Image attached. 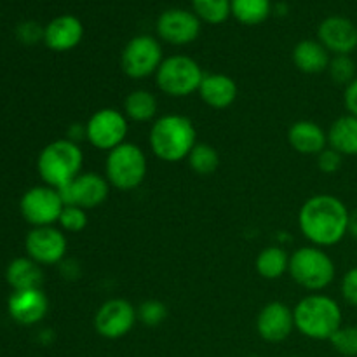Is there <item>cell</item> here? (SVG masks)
I'll use <instances>...</instances> for the list:
<instances>
[{
  "mask_svg": "<svg viewBox=\"0 0 357 357\" xmlns=\"http://www.w3.org/2000/svg\"><path fill=\"white\" fill-rule=\"evenodd\" d=\"M349 216L351 211L340 199L330 194H317L307 199L300 208V232L312 246H335L349 234Z\"/></svg>",
  "mask_w": 357,
  "mask_h": 357,
  "instance_id": "6da1fadb",
  "label": "cell"
},
{
  "mask_svg": "<svg viewBox=\"0 0 357 357\" xmlns=\"http://www.w3.org/2000/svg\"><path fill=\"white\" fill-rule=\"evenodd\" d=\"M197 145L194 122L180 114H167L155 119L150 129V149L164 162H180L187 159Z\"/></svg>",
  "mask_w": 357,
  "mask_h": 357,
  "instance_id": "7a4b0ae2",
  "label": "cell"
},
{
  "mask_svg": "<svg viewBox=\"0 0 357 357\" xmlns=\"http://www.w3.org/2000/svg\"><path fill=\"white\" fill-rule=\"evenodd\" d=\"M295 330L310 340H330L342 326V309L337 300L323 293H310L293 309Z\"/></svg>",
  "mask_w": 357,
  "mask_h": 357,
  "instance_id": "3957f363",
  "label": "cell"
},
{
  "mask_svg": "<svg viewBox=\"0 0 357 357\" xmlns=\"http://www.w3.org/2000/svg\"><path fill=\"white\" fill-rule=\"evenodd\" d=\"M82 164L84 153L80 146L63 138L42 149L37 159V171L44 185L61 190L82 173Z\"/></svg>",
  "mask_w": 357,
  "mask_h": 357,
  "instance_id": "277c9868",
  "label": "cell"
},
{
  "mask_svg": "<svg viewBox=\"0 0 357 357\" xmlns=\"http://www.w3.org/2000/svg\"><path fill=\"white\" fill-rule=\"evenodd\" d=\"M289 275L303 289L319 293L333 282L337 275L335 261L323 248L303 246L289 257Z\"/></svg>",
  "mask_w": 357,
  "mask_h": 357,
  "instance_id": "5b68a950",
  "label": "cell"
},
{
  "mask_svg": "<svg viewBox=\"0 0 357 357\" xmlns=\"http://www.w3.org/2000/svg\"><path fill=\"white\" fill-rule=\"evenodd\" d=\"M149 162L146 155L135 143H122L108 152L105 160V176L110 187L117 190H135L145 181Z\"/></svg>",
  "mask_w": 357,
  "mask_h": 357,
  "instance_id": "8992f818",
  "label": "cell"
},
{
  "mask_svg": "<svg viewBox=\"0 0 357 357\" xmlns=\"http://www.w3.org/2000/svg\"><path fill=\"white\" fill-rule=\"evenodd\" d=\"M204 72L201 65L190 56L174 54L164 58L162 65L155 73V82L166 96L187 98L197 93Z\"/></svg>",
  "mask_w": 357,
  "mask_h": 357,
  "instance_id": "52a82bcc",
  "label": "cell"
},
{
  "mask_svg": "<svg viewBox=\"0 0 357 357\" xmlns=\"http://www.w3.org/2000/svg\"><path fill=\"white\" fill-rule=\"evenodd\" d=\"M162 61V45L152 35H136V37H132L126 44L121 56L122 72L136 80L155 75Z\"/></svg>",
  "mask_w": 357,
  "mask_h": 357,
  "instance_id": "ba28073f",
  "label": "cell"
},
{
  "mask_svg": "<svg viewBox=\"0 0 357 357\" xmlns=\"http://www.w3.org/2000/svg\"><path fill=\"white\" fill-rule=\"evenodd\" d=\"M65 206L58 188L38 185L24 192L20 201V211L31 227H49L59 222Z\"/></svg>",
  "mask_w": 357,
  "mask_h": 357,
  "instance_id": "9c48e42d",
  "label": "cell"
},
{
  "mask_svg": "<svg viewBox=\"0 0 357 357\" xmlns=\"http://www.w3.org/2000/svg\"><path fill=\"white\" fill-rule=\"evenodd\" d=\"M129 132V121L124 112L117 108H101L94 112L86 122V139L98 150L112 152L126 143Z\"/></svg>",
  "mask_w": 357,
  "mask_h": 357,
  "instance_id": "30bf717a",
  "label": "cell"
},
{
  "mask_svg": "<svg viewBox=\"0 0 357 357\" xmlns=\"http://www.w3.org/2000/svg\"><path fill=\"white\" fill-rule=\"evenodd\" d=\"M138 309L124 298H112L101 303L94 314V330L107 340H119L135 328Z\"/></svg>",
  "mask_w": 357,
  "mask_h": 357,
  "instance_id": "8fae6325",
  "label": "cell"
},
{
  "mask_svg": "<svg viewBox=\"0 0 357 357\" xmlns=\"http://www.w3.org/2000/svg\"><path fill=\"white\" fill-rule=\"evenodd\" d=\"M26 257L37 261L38 265H58L65 260L66 241L65 232L56 229L54 225L49 227H33L24 239Z\"/></svg>",
  "mask_w": 357,
  "mask_h": 357,
  "instance_id": "7c38bea8",
  "label": "cell"
},
{
  "mask_svg": "<svg viewBox=\"0 0 357 357\" xmlns=\"http://www.w3.org/2000/svg\"><path fill=\"white\" fill-rule=\"evenodd\" d=\"M61 197L65 204L79 206L82 209L100 208L110 194V183L107 176L98 173H80L75 180L61 188Z\"/></svg>",
  "mask_w": 357,
  "mask_h": 357,
  "instance_id": "4fadbf2b",
  "label": "cell"
},
{
  "mask_svg": "<svg viewBox=\"0 0 357 357\" xmlns=\"http://www.w3.org/2000/svg\"><path fill=\"white\" fill-rule=\"evenodd\" d=\"M201 20L192 10L167 9L157 20V35L171 45H187L197 40Z\"/></svg>",
  "mask_w": 357,
  "mask_h": 357,
  "instance_id": "5bb4252c",
  "label": "cell"
},
{
  "mask_svg": "<svg viewBox=\"0 0 357 357\" xmlns=\"http://www.w3.org/2000/svg\"><path fill=\"white\" fill-rule=\"evenodd\" d=\"M295 330V316L284 302H268L257 316V331L261 340L281 344Z\"/></svg>",
  "mask_w": 357,
  "mask_h": 357,
  "instance_id": "9a60e30c",
  "label": "cell"
},
{
  "mask_svg": "<svg viewBox=\"0 0 357 357\" xmlns=\"http://www.w3.org/2000/svg\"><path fill=\"white\" fill-rule=\"evenodd\" d=\"M317 40L335 56H351L357 49V26L344 16H330L317 28Z\"/></svg>",
  "mask_w": 357,
  "mask_h": 357,
  "instance_id": "2e32d148",
  "label": "cell"
},
{
  "mask_svg": "<svg viewBox=\"0 0 357 357\" xmlns=\"http://www.w3.org/2000/svg\"><path fill=\"white\" fill-rule=\"evenodd\" d=\"M49 310V300L40 288L33 289H20L13 291L7 302V312L23 326H33L38 324Z\"/></svg>",
  "mask_w": 357,
  "mask_h": 357,
  "instance_id": "e0dca14e",
  "label": "cell"
},
{
  "mask_svg": "<svg viewBox=\"0 0 357 357\" xmlns=\"http://www.w3.org/2000/svg\"><path fill=\"white\" fill-rule=\"evenodd\" d=\"M84 24L79 17L72 14H63L54 17L47 26L44 28V42L51 51L65 52L72 51L73 47L82 42Z\"/></svg>",
  "mask_w": 357,
  "mask_h": 357,
  "instance_id": "ac0fdd59",
  "label": "cell"
},
{
  "mask_svg": "<svg viewBox=\"0 0 357 357\" xmlns=\"http://www.w3.org/2000/svg\"><path fill=\"white\" fill-rule=\"evenodd\" d=\"M197 93L208 107L225 110L237 100V84L225 73H204Z\"/></svg>",
  "mask_w": 357,
  "mask_h": 357,
  "instance_id": "d6986e66",
  "label": "cell"
},
{
  "mask_svg": "<svg viewBox=\"0 0 357 357\" xmlns=\"http://www.w3.org/2000/svg\"><path fill=\"white\" fill-rule=\"evenodd\" d=\"M288 142L302 155H319L328 149V132L314 121H296L288 131Z\"/></svg>",
  "mask_w": 357,
  "mask_h": 357,
  "instance_id": "ffe728a7",
  "label": "cell"
},
{
  "mask_svg": "<svg viewBox=\"0 0 357 357\" xmlns=\"http://www.w3.org/2000/svg\"><path fill=\"white\" fill-rule=\"evenodd\" d=\"M293 63L296 68L307 75H317V73L326 72L330 66L331 56L328 49L319 40H300L293 49Z\"/></svg>",
  "mask_w": 357,
  "mask_h": 357,
  "instance_id": "44dd1931",
  "label": "cell"
},
{
  "mask_svg": "<svg viewBox=\"0 0 357 357\" xmlns=\"http://www.w3.org/2000/svg\"><path fill=\"white\" fill-rule=\"evenodd\" d=\"M328 146L344 157H357V117L342 115L328 129Z\"/></svg>",
  "mask_w": 357,
  "mask_h": 357,
  "instance_id": "7402d4cb",
  "label": "cell"
},
{
  "mask_svg": "<svg viewBox=\"0 0 357 357\" xmlns=\"http://www.w3.org/2000/svg\"><path fill=\"white\" fill-rule=\"evenodd\" d=\"M6 281L14 291L20 289H33L40 288L44 281V274L37 261L28 257L14 258L6 271Z\"/></svg>",
  "mask_w": 357,
  "mask_h": 357,
  "instance_id": "603a6c76",
  "label": "cell"
},
{
  "mask_svg": "<svg viewBox=\"0 0 357 357\" xmlns=\"http://www.w3.org/2000/svg\"><path fill=\"white\" fill-rule=\"evenodd\" d=\"M159 103H157L155 94L146 89H135L126 96L124 101V115L128 121L145 124L155 119Z\"/></svg>",
  "mask_w": 357,
  "mask_h": 357,
  "instance_id": "cb8c5ba5",
  "label": "cell"
},
{
  "mask_svg": "<svg viewBox=\"0 0 357 357\" xmlns=\"http://www.w3.org/2000/svg\"><path fill=\"white\" fill-rule=\"evenodd\" d=\"M258 275L264 279L274 281L282 278L289 271V255L279 246H268L261 251L255 261Z\"/></svg>",
  "mask_w": 357,
  "mask_h": 357,
  "instance_id": "d4e9b609",
  "label": "cell"
},
{
  "mask_svg": "<svg viewBox=\"0 0 357 357\" xmlns=\"http://www.w3.org/2000/svg\"><path fill=\"white\" fill-rule=\"evenodd\" d=\"M232 16L239 23L246 26H257V24L267 21L271 16V0H230Z\"/></svg>",
  "mask_w": 357,
  "mask_h": 357,
  "instance_id": "484cf974",
  "label": "cell"
},
{
  "mask_svg": "<svg viewBox=\"0 0 357 357\" xmlns=\"http://www.w3.org/2000/svg\"><path fill=\"white\" fill-rule=\"evenodd\" d=\"M194 14L208 24H222L232 14L230 0H192Z\"/></svg>",
  "mask_w": 357,
  "mask_h": 357,
  "instance_id": "4316f807",
  "label": "cell"
},
{
  "mask_svg": "<svg viewBox=\"0 0 357 357\" xmlns=\"http://www.w3.org/2000/svg\"><path fill=\"white\" fill-rule=\"evenodd\" d=\"M188 166L197 174H211L220 166V153L208 143H197L187 157Z\"/></svg>",
  "mask_w": 357,
  "mask_h": 357,
  "instance_id": "83f0119b",
  "label": "cell"
},
{
  "mask_svg": "<svg viewBox=\"0 0 357 357\" xmlns=\"http://www.w3.org/2000/svg\"><path fill=\"white\" fill-rule=\"evenodd\" d=\"M326 72L330 73L331 80H333L335 84L347 87L357 77V66L351 56H333Z\"/></svg>",
  "mask_w": 357,
  "mask_h": 357,
  "instance_id": "f1b7e54d",
  "label": "cell"
},
{
  "mask_svg": "<svg viewBox=\"0 0 357 357\" xmlns=\"http://www.w3.org/2000/svg\"><path fill=\"white\" fill-rule=\"evenodd\" d=\"M167 317V307L166 303L160 302V300L150 298L142 302V305L138 307V321L143 323L145 326H159L166 321Z\"/></svg>",
  "mask_w": 357,
  "mask_h": 357,
  "instance_id": "f546056e",
  "label": "cell"
},
{
  "mask_svg": "<svg viewBox=\"0 0 357 357\" xmlns=\"http://www.w3.org/2000/svg\"><path fill=\"white\" fill-rule=\"evenodd\" d=\"M330 342L338 354L357 357V326H344L342 324L337 333L330 338Z\"/></svg>",
  "mask_w": 357,
  "mask_h": 357,
  "instance_id": "4dcf8cb0",
  "label": "cell"
},
{
  "mask_svg": "<svg viewBox=\"0 0 357 357\" xmlns=\"http://www.w3.org/2000/svg\"><path fill=\"white\" fill-rule=\"evenodd\" d=\"M59 227L63 232L77 234L82 232L87 227V211L79 206H65L61 216H59Z\"/></svg>",
  "mask_w": 357,
  "mask_h": 357,
  "instance_id": "1f68e13d",
  "label": "cell"
},
{
  "mask_svg": "<svg viewBox=\"0 0 357 357\" xmlns=\"http://www.w3.org/2000/svg\"><path fill=\"white\" fill-rule=\"evenodd\" d=\"M342 164H344V155H342L340 152H337L335 149H331V146L324 149L323 152L317 155V167L326 174L337 173L342 167Z\"/></svg>",
  "mask_w": 357,
  "mask_h": 357,
  "instance_id": "d6a6232c",
  "label": "cell"
},
{
  "mask_svg": "<svg viewBox=\"0 0 357 357\" xmlns=\"http://www.w3.org/2000/svg\"><path fill=\"white\" fill-rule=\"evenodd\" d=\"M340 291L345 302L357 309V267L345 272L344 278H342Z\"/></svg>",
  "mask_w": 357,
  "mask_h": 357,
  "instance_id": "836d02e7",
  "label": "cell"
},
{
  "mask_svg": "<svg viewBox=\"0 0 357 357\" xmlns=\"http://www.w3.org/2000/svg\"><path fill=\"white\" fill-rule=\"evenodd\" d=\"M17 38H20L23 44H35L42 38L44 40V28L38 26L33 21H26V23L20 24L17 26Z\"/></svg>",
  "mask_w": 357,
  "mask_h": 357,
  "instance_id": "e575fe53",
  "label": "cell"
},
{
  "mask_svg": "<svg viewBox=\"0 0 357 357\" xmlns=\"http://www.w3.org/2000/svg\"><path fill=\"white\" fill-rule=\"evenodd\" d=\"M344 105L347 108V112L351 115H356L357 117V77L345 87L344 93Z\"/></svg>",
  "mask_w": 357,
  "mask_h": 357,
  "instance_id": "d590c367",
  "label": "cell"
},
{
  "mask_svg": "<svg viewBox=\"0 0 357 357\" xmlns=\"http://www.w3.org/2000/svg\"><path fill=\"white\" fill-rule=\"evenodd\" d=\"M66 139H70V142L77 143L79 145L80 139H86V124H72L68 129V135H66Z\"/></svg>",
  "mask_w": 357,
  "mask_h": 357,
  "instance_id": "8d00e7d4",
  "label": "cell"
},
{
  "mask_svg": "<svg viewBox=\"0 0 357 357\" xmlns=\"http://www.w3.org/2000/svg\"><path fill=\"white\" fill-rule=\"evenodd\" d=\"M79 265L75 260H63L61 261V272L66 279H77L79 275Z\"/></svg>",
  "mask_w": 357,
  "mask_h": 357,
  "instance_id": "74e56055",
  "label": "cell"
},
{
  "mask_svg": "<svg viewBox=\"0 0 357 357\" xmlns=\"http://www.w3.org/2000/svg\"><path fill=\"white\" fill-rule=\"evenodd\" d=\"M349 234L357 239V209L351 211V216H349Z\"/></svg>",
  "mask_w": 357,
  "mask_h": 357,
  "instance_id": "f35d334b",
  "label": "cell"
},
{
  "mask_svg": "<svg viewBox=\"0 0 357 357\" xmlns=\"http://www.w3.org/2000/svg\"><path fill=\"white\" fill-rule=\"evenodd\" d=\"M248 357H261V356H248Z\"/></svg>",
  "mask_w": 357,
  "mask_h": 357,
  "instance_id": "ab89813d",
  "label": "cell"
},
{
  "mask_svg": "<svg viewBox=\"0 0 357 357\" xmlns=\"http://www.w3.org/2000/svg\"><path fill=\"white\" fill-rule=\"evenodd\" d=\"M293 357H295V356H293Z\"/></svg>",
  "mask_w": 357,
  "mask_h": 357,
  "instance_id": "60d3db41",
  "label": "cell"
}]
</instances>
